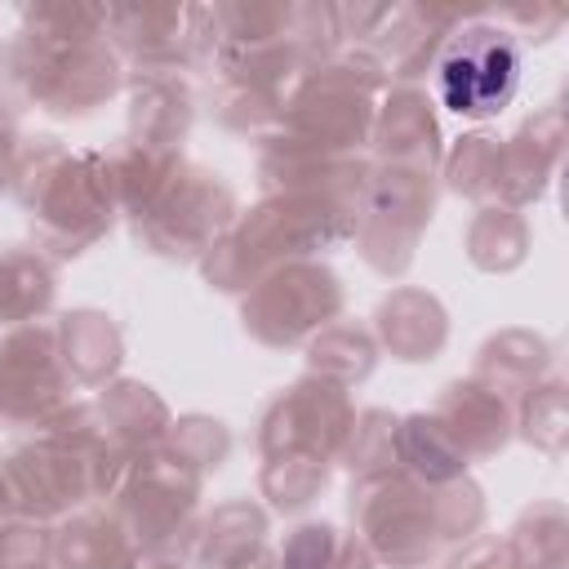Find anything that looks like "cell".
<instances>
[{
  "label": "cell",
  "instance_id": "6da1fadb",
  "mask_svg": "<svg viewBox=\"0 0 569 569\" xmlns=\"http://www.w3.org/2000/svg\"><path fill=\"white\" fill-rule=\"evenodd\" d=\"M436 89L458 116H498L520 89V44L498 27L458 31L436 62Z\"/></svg>",
  "mask_w": 569,
  "mask_h": 569
}]
</instances>
